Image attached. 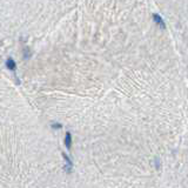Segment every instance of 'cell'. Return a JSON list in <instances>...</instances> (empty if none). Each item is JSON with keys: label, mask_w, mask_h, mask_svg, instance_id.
I'll return each mask as SVG.
<instances>
[{"label": "cell", "mask_w": 188, "mask_h": 188, "mask_svg": "<svg viewBox=\"0 0 188 188\" xmlns=\"http://www.w3.org/2000/svg\"><path fill=\"white\" fill-rule=\"evenodd\" d=\"M6 66H7L8 69L14 71V69L17 68V64H15V61H14L12 58H10V59H7V61H6Z\"/></svg>", "instance_id": "6da1fadb"}, {"label": "cell", "mask_w": 188, "mask_h": 188, "mask_svg": "<svg viewBox=\"0 0 188 188\" xmlns=\"http://www.w3.org/2000/svg\"><path fill=\"white\" fill-rule=\"evenodd\" d=\"M65 145H66V147H67L68 149L72 146V134H71L69 132H67V133H66V136H65Z\"/></svg>", "instance_id": "7a4b0ae2"}, {"label": "cell", "mask_w": 188, "mask_h": 188, "mask_svg": "<svg viewBox=\"0 0 188 188\" xmlns=\"http://www.w3.org/2000/svg\"><path fill=\"white\" fill-rule=\"evenodd\" d=\"M52 127H53L54 129H58V128H61L62 126H61L60 123H56V122H55V123H53V125H52Z\"/></svg>", "instance_id": "3957f363"}]
</instances>
